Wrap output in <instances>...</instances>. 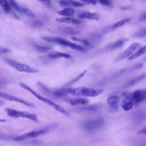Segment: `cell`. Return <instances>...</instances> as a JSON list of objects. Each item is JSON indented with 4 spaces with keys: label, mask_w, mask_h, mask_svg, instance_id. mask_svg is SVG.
<instances>
[{
    "label": "cell",
    "mask_w": 146,
    "mask_h": 146,
    "mask_svg": "<svg viewBox=\"0 0 146 146\" xmlns=\"http://www.w3.org/2000/svg\"><path fill=\"white\" fill-rule=\"evenodd\" d=\"M130 20H131L130 18H126L123 19H121V20H120L118 22H116L111 25L110 26H108V27H107L106 29L104 31L105 32H109V31H112L113 30H115L117 28H119V27L123 26V25H124L125 24H126Z\"/></svg>",
    "instance_id": "cell-14"
},
{
    "label": "cell",
    "mask_w": 146,
    "mask_h": 146,
    "mask_svg": "<svg viewBox=\"0 0 146 146\" xmlns=\"http://www.w3.org/2000/svg\"><path fill=\"white\" fill-rule=\"evenodd\" d=\"M42 39L46 41L55 43L58 44L62 45V46H63L65 47H70V48L75 50L80 51H86V49L84 48H83L82 46L76 44L75 43L71 42L69 40H66L64 39L59 38V37L47 36H43Z\"/></svg>",
    "instance_id": "cell-3"
},
{
    "label": "cell",
    "mask_w": 146,
    "mask_h": 146,
    "mask_svg": "<svg viewBox=\"0 0 146 146\" xmlns=\"http://www.w3.org/2000/svg\"><path fill=\"white\" fill-rule=\"evenodd\" d=\"M141 47V44L138 43H133L130 44L126 49L120 52L115 58V62H119L125 58L129 57L135 51H136L139 48Z\"/></svg>",
    "instance_id": "cell-8"
},
{
    "label": "cell",
    "mask_w": 146,
    "mask_h": 146,
    "mask_svg": "<svg viewBox=\"0 0 146 146\" xmlns=\"http://www.w3.org/2000/svg\"><path fill=\"white\" fill-rule=\"evenodd\" d=\"M146 19V13H144L141 15L140 17L139 21H145Z\"/></svg>",
    "instance_id": "cell-38"
},
{
    "label": "cell",
    "mask_w": 146,
    "mask_h": 146,
    "mask_svg": "<svg viewBox=\"0 0 146 146\" xmlns=\"http://www.w3.org/2000/svg\"><path fill=\"white\" fill-rule=\"evenodd\" d=\"M79 18L80 19H87L90 20L97 21L99 19V15L96 13L90 11H83L79 13Z\"/></svg>",
    "instance_id": "cell-15"
},
{
    "label": "cell",
    "mask_w": 146,
    "mask_h": 146,
    "mask_svg": "<svg viewBox=\"0 0 146 146\" xmlns=\"http://www.w3.org/2000/svg\"><path fill=\"white\" fill-rule=\"evenodd\" d=\"M40 2H42V3L46 4V5H50L51 3V0H38Z\"/></svg>",
    "instance_id": "cell-39"
},
{
    "label": "cell",
    "mask_w": 146,
    "mask_h": 146,
    "mask_svg": "<svg viewBox=\"0 0 146 146\" xmlns=\"http://www.w3.org/2000/svg\"><path fill=\"white\" fill-rule=\"evenodd\" d=\"M96 2L106 6H111L112 5V2L110 0H95Z\"/></svg>",
    "instance_id": "cell-33"
},
{
    "label": "cell",
    "mask_w": 146,
    "mask_h": 146,
    "mask_svg": "<svg viewBox=\"0 0 146 146\" xmlns=\"http://www.w3.org/2000/svg\"><path fill=\"white\" fill-rule=\"evenodd\" d=\"M107 106L110 112H116L119 110L120 99L116 95L110 96L107 100Z\"/></svg>",
    "instance_id": "cell-10"
},
{
    "label": "cell",
    "mask_w": 146,
    "mask_h": 146,
    "mask_svg": "<svg viewBox=\"0 0 146 146\" xmlns=\"http://www.w3.org/2000/svg\"><path fill=\"white\" fill-rule=\"evenodd\" d=\"M70 6H74L75 7H80L84 6V4L82 2H79L78 1H75L74 0H67Z\"/></svg>",
    "instance_id": "cell-29"
},
{
    "label": "cell",
    "mask_w": 146,
    "mask_h": 146,
    "mask_svg": "<svg viewBox=\"0 0 146 146\" xmlns=\"http://www.w3.org/2000/svg\"><path fill=\"white\" fill-rule=\"evenodd\" d=\"M6 119H3V118H0V122H5L6 121Z\"/></svg>",
    "instance_id": "cell-40"
},
{
    "label": "cell",
    "mask_w": 146,
    "mask_h": 146,
    "mask_svg": "<svg viewBox=\"0 0 146 146\" xmlns=\"http://www.w3.org/2000/svg\"><path fill=\"white\" fill-rule=\"evenodd\" d=\"M67 94H70L73 96H87V97H96L100 95L103 92V90L94 89L84 87H80L77 88L67 87L66 89Z\"/></svg>",
    "instance_id": "cell-2"
},
{
    "label": "cell",
    "mask_w": 146,
    "mask_h": 146,
    "mask_svg": "<svg viewBox=\"0 0 146 146\" xmlns=\"http://www.w3.org/2000/svg\"><path fill=\"white\" fill-rule=\"evenodd\" d=\"M5 111L6 112L7 115L11 117L18 118V117H23L32 120L34 122H38V119L37 115L35 113H31L27 111H22L16 110L11 108H6L5 109Z\"/></svg>",
    "instance_id": "cell-6"
},
{
    "label": "cell",
    "mask_w": 146,
    "mask_h": 146,
    "mask_svg": "<svg viewBox=\"0 0 146 146\" xmlns=\"http://www.w3.org/2000/svg\"><path fill=\"white\" fill-rule=\"evenodd\" d=\"M42 25H43V23L40 21H34L33 22V26L35 27H39L42 26Z\"/></svg>",
    "instance_id": "cell-36"
},
{
    "label": "cell",
    "mask_w": 146,
    "mask_h": 146,
    "mask_svg": "<svg viewBox=\"0 0 146 146\" xmlns=\"http://www.w3.org/2000/svg\"><path fill=\"white\" fill-rule=\"evenodd\" d=\"M99 108V106L98 105H95V104H93L91 106L86 105V106L80 108V110L82 111H94L98 110Z\"/></svg>",
    "instance_id": "cell-27"
},
{
    "label": "cell",
    "mask_w": 146,
    "mask_h": 146,
    "mask_svg": "<svg viewBox=\"0 0 146 146\" xmlns=\"http://www.w3.org/2000/svg\"><path fill=\"white\" fill-rule=\"evenodd\" d=\"M134 103L132 98V94H124L120 102L121 108L125 111L131 110L133 107Z\"/></svg>",
    "instance_id": "cell-11"
},
{
    "label": "cell",
    "mask_w": 146,
    "mask_h": 146,
    "mask_svg": "<svg viewBox=\"0 0 146 146\" xmlns=\"http://www.w3.org/2000/svg\"><path fill=\"white\" fill-rule=\"evenodd\" d=\"M132 98L134 105L136 107L139 103L145 100L146 98V90L139 89L135 91L132 94Z\"/></svg>",
    "instance_id": "cell-12"
},
{
    "label": "cell",
    "mask_w": 146,
    "mask_h": 146,
    "mask_svg": "<svg viewBox=\"0 0 146 146\" xmlns=\"http://www.w3.org/2000/svg\"><path fill=\"white\" fill-rule=\"evenodd\" d=\"M87 72V70H84L82 73H80L79 75H78L76 77H75V78L71 79V80H70L69 82H68L66 84V86H71L72 84H74V83H75L76 82H77L80 79H81L82 77L84 76V75L86 74V73Z\"/></svg>",
    "instance_id": "cell-24"
},
{
    "label": "cell",
    "mask_w": 146,
    "mask_h": 146,
    "mask_svg": "<svg viewBox=\"0 0 146 146\" xmlns=\"http://www.w3.org/2000/svg\"><path fill=\"white\" fill-rule=\"evenodd\" d=\"M0 98L10 101V102H17V103H19L21 104H23L26 106L30 107H34L35 105L31 103L30 102L27 100H26L17 97L15 96L12 95H10L9 94L3 92H1L0 91Z\"/></svg>",
    "instance_id": "cell-9"
},
{
    "label": "cell",
    "mask_w": 146,
    "mask_h": 146,
    "mask_svg": "<svg viewBox=\"0 0 146 146\" xmlns=\"http://www.w3.org/2000/svg\"><path fill=\"white\" fill-rule=\"evenodd\" d=\"M11 8H14L15 10H17V11H18L19 10V8L20 5L17 3V2L15 0H8Z\"/></svg>",
    "instance_id": "cell-31"
},
{
    "label": "cell",
    "mask_w": 146,
    "mask_h": 146,
    "mask_svg": "<svg viewBox=\"0 0 146 146\" xmlns=\"http://www.w3.org/2000/svg\"><path fill=\"white\" fill-rule=\"evenodd\" d=\"M56 21L60 23H67V24H72V25H78L82 23V22L77 19L71 18L68 17H60L56 18Z\"/></svg>",
    "instance_id": "cell-16"
},
{
    "label": "cell",
    "mask_w": 146,
    "mask_h": 146,
    "mask_svg": "<svg viewBox=\"0 0 146 146\" xmlns=\"http://www.w3.org/2000/svg\"><path fill=\"white\" fill-rule=\"evenodd\" d=\"M34 47H35V50L39 52H48L52 50L51 47H50L45 46H40V45H38V44H35Z\"/></svg>",
    "instance_id": "cell-26"
},
{
    "label": "cell",
    "mask_w": 146,
    "mask_h": 146,
    "mask_svg": "<svg viewBox=\"0 0 146 146\" xmlns=\"http://www.w3.org/2000/svg\"><path fill=\"white\" fill-rule=\"evenodd\" d=\"M84 3L86 4H91V5H96L97 3L95 0H81Z\"/></svg>",
    "instance_id": "cell-37"
},
{
    "label": "cell",
    "mask_w": 146,
    "mask_h": 146,
    "mask_svg": "<svg viewBox=\"0 0 146 146\" xmlns=\"http://www.w3.org/2000/svg\"><path fill=\"white\" fill-rule=\"evenodd\" d=\"M0 6L5 13H10L11 11V7L8 0H0Z\"/></svg>",
    "instance_id": "cell-23"
},
{
    "label": "cell",
    "mask_w": 146,
    "mask_h": 146,
    "mask_svg": "<svg viewBox=\"0 0 146 146\" xmlns=\"http://www.w3.org/2000/svg\"><path fill=\"white\" fill-rule=\"evenodd\" d=\"M105 121L102 117L88 119L83 124V129L87 132H94L101 129L104 125Z\"/></svg>",
    "instance_id": "cell-4"
},
{
    "label": "cell",
    "mask_w": 146,
    "mask_h": 146,
    "mask_svg": "<svg viewBox=\"0 0 146 146\" xmlns=\"http://www.w3.org/2000/svg\"><path fill=\"white\" fill-rule=\"evenodd\" d=\"M72 39L75 40V41H76V42H82L83 43L85 46H89L90 45V43L87 40H86V39H80V38H77L75 36H72L71 37Z\"/></svg>",
    "instance_id": "cell-32"
},
{
    "label": "cell",
    "mask_w": 146,
    "mask_h": 146,
    "mask_svg": "<svg viewBox=\"0 0 146 146\" xmlns=\"http://www.w3.org/2000/svg\"><path fill=\"white\" fill-rule=\"evenodd\" d=\"M18 12L22 13V14H23L28 17H30L34 18L36 17V15L31 10H30V9H29L25 7L22 6H19Z\"/></svg>",
    "instance_id": "cell-21"
},
{
    "label": "cell",
    "mask_w": 146,
    "mask_h": 146,
    "mask_svg": "<svg viewBox=\"0 0 146 146\" xmlns=\"http://www.w3.org/2000/svg\"><path fill=\"white\" fill-rule=\"evenodd\" d=\"M67 102L72 106H76L78 105H83L86 106L88 104L89 101L88 99L85 98H75V99H68Z\"/></svg>",
    "instance_id": "cell-17"
},
{
    "label": "cell",
    "mask_w": 146,
    "mask_h": 146,
    "mask_svg": "<svg viewBox=\"0 0 146 146\" xmlns=\"http://www.w3.org/2000/svg\"><path fill=\"white\" fill-rule=\"evenodd\" d=\"M145 74H143L137 77H135L133 79L129 80L125 84V88H127V87H131L133 85H135V84L139 83V82L143 80L144 79H145Z\"/></svg>",
    "instance_id": "cell-19"
},
{
    "label": "cell",
    "mask_w": 146,
    "mask_h": 146,
    "mask_svg": "<svg viewBox=\"0 0 146 146\" xmlns=\"http://www.w3.org/2000/svg\"><path fill=\"white\" fill-rule=\"evenodd\" d=\"M63 33L67 34V35H73L78 33V31H76L75 30L71 28V27H66L64 28L63 30Z\"/></svg>",
    "instance_id": "cell-30"
},
{
    "label": "cell",
    "mask_w": 146,
    "mask_h": 146,
    "mask_svg": "<svg viewBox=\"0 0 146 146\" xmlns=\"http://www.w3.org/2000/svg\"><path fill=\"white\" fill-rule=\"evenodd\" d=\"M128 40H129V39H128V38L120 39L115 41L113 43H111L110 44H108L106 47V49L107 51L116 50L119 48L120 47H122Z\"/></svg>",
    "instance_id": "cell-13"
},
{
    "label": "cell",
    "mask_w": 146,
    "mask_h": 146,
    "mask_svg": "<svg viewBox=\"0 0 146 146\" xmlns=\"http://www.w3.org/2000/svg\"><path fill=\"white\" fill-rule=\"evenodd\" d=\"M58 13L61 15L69 17V16L72 15L74 14V10L71 7H68L64 8V9H63L60 11H59L58 12Z\"/></svg>",
    "instance_id": "cell-22"
},
{
    "label": "cell",
    "mask_w": 146,
    "mask_h": 146,
    "mask_svg": "<svg viewBox=\"0 0 146 146\" xmlns=\"http://www.w3.org/2000/svg\"><path fill=\"white\" fill-rule=\"evenodd\" d=\"M19 86L23 88V89L26 90V91H27L28 92H30L31 94H33L35 97H36L37 99H38L39 100L43 102V103H46V104L50 106V107H52L53 108H54L56 111L62 113V114L64 115H66V116H69L70 114L69 113L64 109L63 108V107H62L60 106L57 104L56 103H55V102L51 101V100L42 96L41 95H40L39 94H38V92H36L35 91H34L33 89H32L31 88H30L29 86H27V84L22 83V82H21L19 83Z\"/></svg>",
    "instance_id": "cell-1"
},
{
    "label": "cell",
    "mask_w": 146,
    "mask_h": 146,
    "mask_svg": "<svg viewBox=\"0 0 146 146\" xmlns=\"http://www.w3.org/2000/svg\"><path fill=\"white\" fill-rule=\"evenodd\" d=\"M66 89H67V88H66V87L61 88H59V89H58V90L54 91L52 94L56 97H58V98L62 97L67 94Z\"/></svg>",
    "instance_id": "cell-25"
},
{
    "label": "cell",
    "mask_w": 146,
    "mask_h": 146,
    "mask_svg": "<svg viewBox=\"0 0 146 146\" xmlns=\"http://www.w3.org/2000/svg\"><path fill=\"white\" fill-rule=\"evenodd\" d=\"M3 103V102H2V101H1L0 100V105H1V104H2Z\"/></svg>",
    "instance_id": "cell-41"
},
{
    "label": "cell",
    "mask_w": 146,
    "mask_h": 146,
    "mask_svg": "<svg viewBox=\"0 0 146 146\" xmlns=\"http://www.w3.org/2000/svg\"><path fill=\"white\" fill-rule=\"evenodd\" d=\"M54 125H50L49 127H46L44 128L33 131L19 136H17L13 138V140L15 141H21L27 139L38 137L48 132L50 130V129H51V128H54Z\"/></svg>",
    "instance_id": "cell-7"
},
{
    "label": "cell",
    "mask_w": 146,
    "mask_h": 146,
    "mask_svg": "<svg viewBox=\"0 0 146 146\" xmlns=\"http://www.w3.org/2000/svg\"><path fill=\"white\" fill-rule=\"evenodd\" d=\"M133 1H135V0H133Z\"/></svg>",
    "instance_id": "cell-42"
},
{
    "label": "cell",
    "mask_w": 146,
    "mask_h": 146,
    "mask_svg": "<svg viewBox=\"0 0 146 146\" xmlns=\"http://www.w3.org/2000/svg\"><path fill=\"white\" fill-rule=\"evenodd\" d=\"M146 35V30L145 29L143 28L138 30L137 32L134 33L132 35L133 37L135 38H143Z\"/></svg>",
    "instance_id": "cell-28"
},
{
    "label": "cell",
    "mask_w": 146,
    "mask_h": 146,
    "mask_svg": "<svg viewBox=\"0 0 146 146\" xmlns=\"http://www.w3.org/2000/svg\"><path fill=\"white\" fill-rule=\"evenodd\" d=\"M48 56L50 59H56L59 58H66V59L71 58V55L67 53L61 52H51L48 55Z\"/></svg>",
    "instance_id": "cell-18"
},
{
    "label": "cell",
    "mask_w": 146,
    "mask_h": 146,
    "mask_svg": "<svg viewBox=\"0 0 146 146\" xmlns=\"http://www.w3.org/2000/svg\"><path fill=\"white\" fill-rule=\"evenodd\" d=\"M59 3L62 6H64V7H68L70 6L68 2L67 1V0H60L59 1Z\"/></svg>",
    "instance_id": "cell-35"
},
{
    "label": "cell",
    "mask_w": 146,
    "mask_h": 146,
    "mask_svg": "<svg viewBox=\"0 0 146 146\" xmlns=\"http://www.w3.org/2000/svg\"><path fill=\"white\" fill-rule=\"evenodd\" d=\"M146 52V46H144L142 47H141L140 49H139L137 51H136L135 52H133L129 57L128 58V60H131L132 59H134L143 54H144Z\"/></svg>",
    "instance_id": "cell-20"
},
{
    "label": "cell",
    "mask_w": 146,
    "mask_h": 146,
    "mask_svg": "<svg viewBox=\"0 0 146 146\" xmlns=\"http://www.w3.org/2000/svg\"><path fill=\"white\" fill-rule=\"evenodd\" d=\"M11 52V50H10L8 48H5V47H0V54H6V53H9Z\"/></svg>",
    "instance_id": "cell-34"
},
{
    "label": "cell",
    "mask_w": 146,
    "mask_h": 146,
    "mask_svg": "<svg viewBox=\"0 0 146 146\" xmlns=\"http://www.w3.org/2000/svg\"><path fill=\"white\" fill-rule=\"evenodd\" d=\"M4 61L10 67L15 69L19 72H23L26 73H36L39 72L38 69L33 68L27 64L20 63L15 60L10 58H5Z\"/></svg>",
    "instance_id": "cell-5"
}]
</instances>
